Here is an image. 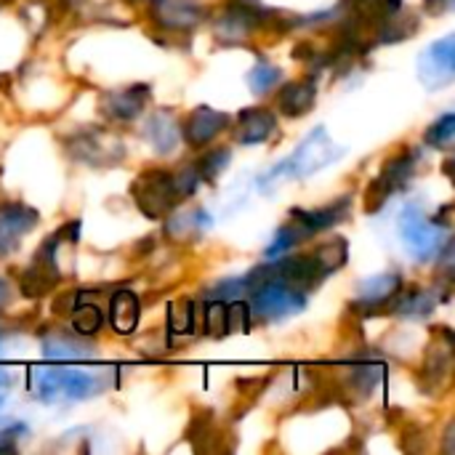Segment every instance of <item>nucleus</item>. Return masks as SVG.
<instances>
[{
    "mask_svg": "<svg viewBox=\"0 0 455 455\" xmlns=\"http://www.w3.org/2000/svg\"><path fill=\"white\" fill-rule=\"evenodd\" d=\"M341 155V149L333 144V139L328 136L325 128H315L293 152L288 160H283L280 165H275L267 176H261V189L272 192V187L277 181H291V179H307L312 173H317L320 168H325L328 163H333Z\"/></svg>",
    "mask_w": 455,
    "mask_h": 455,
    "instance_id": "nucleus-1",
    "label": "nucleus"
},
{
    "mask_svg": "<svg viewBox=\"0 0 455 455\" xmlns=\"http://www.w3.org/2000/svg\"><path fill=\"white\" fill-rule=\"evenodd\" d=\"M445 229L448 227L429 221L419 205L405 208L400 216V235L405 240V248L419 261H432L440 256V251L445 245Z\"/></svg>",
    "mask_w": 455,
    "mask_h": 455,
    "instance_id": "nucleus-2",
    "label": "nucleus"
},
{
    "mask_svg": "<svg viewBox=\"0 0 455 455\" xmlns=\"http://www.w3.org/2000/svg\"><path fill=\"white\" fill-rule=\"evenodd\" d=\"M104 381L91 373L80 371H43L37 376V397L43 403H56L59 397L67 400H85L104 392Z\"/></svg>",
    "mask_w": 455,
    "mask_h": 455,
    "instance_id": "nucleus-3",
    "label": "nucleus"
},
{
    "mask_svg": "<svg viewBox=\"0 0 455 455\" xmlns=\"http://www.w3.org/2000/svg\"><path fill=\"white\" fill-rule=\"evenodd\" d=\"M131 192H133V200H136L139 211L144 216H149V219H163L179 203L173 176L165 173V171H144L133 181Z\"/></svg>",
    "mask_w": 455,
    "mask_h": 455,
    "instance_id": "nucleus-4",
    "label": "nucleus"
},
{
    "mask_svg": "<svg viewBox=\"0 0 455 455\" xmlns=\"http://www.w3.org/2000/svg\"><path fill=\"white\" fill-rule=\"evenodd\" d=\"M419 163H421V155H419L416 149H408V152L392 157V160L384 165V171L379 173V179L368 187V192H365V197H368L365 208H368L371 213H376L397 189H403V187L413 179Z\"/></svg>",
    "mask_w": 455,
    "mask_h": 455,
    "instance_id": "nucleus-5",
    "label": "nucleus"
},
{
    "mask_svg": "<svg viewBox=\"0 0 455 455\" xmlns=\"http://www.w3.org/2000/svg\"><path fill=\"white\" fill-rule=\"evenodd\" d=\"M251 307L261 320H283L307 309V293L288 288L283 283H264L253 288Z\"/></svg>",
    "mask_w": 455,
    "mask_h": 455,
    "instance_id": "nucleus-6",
    "label": "nucleus"
},
{
    "mask_svg": "<svg viewBox=\"0 0 455 455\" xmlns=\"http://www.w3.org/2000/svg\"><path fill=\"white\" fill-rule=\"evenodd\" d=\"M61 243V232H56L53 237H48L40 251L35 253L32 264L27 267V272L21 275V293L29 299H40L45 296L53 283L59 280V267H56V248Z\"/></svg>",
    "mask_w": 455,
    "mask_h": 455,
    "instance_id": "nucleus-7",
    "label": "nucleus"
},
{
    "mask_svg": "<svg viewBox=\"0 0 455 455\" xmlns=\"http://www.w3.org/2000/svg\"><path fill=\"white\" fill-rule=\"evenodd\" d=\"M419 77L427 88H443L455 77V37L448 35L429 45L419 59Z\"/></svg>",
    "mask_w": 455,
    "mask_h": 455,
    "instance_id": "nucleus-8",
    "label": "nucleus"
},
{
    "mask_svg": "<svg viewBox=\"0 0 455 455\" xmlns=\"http://www.w3.org/2000/svg\"><path fill=\"white\" fill-rule=\"evenodd\" d=\"M37 211L24 203H0V259L11 256L21 237L37 227Z\"/></svg>",
    "mask_w": 455,
    "mask_h": 455,
    "instance_id": "nucleus-9",
    "label": "nucleus"
},
{
    "mask_svg": "<svg viewBox=\"0 0 455 455\" xmlns=\"http://www.w3.org/2000/svg\"><path fill=\"white\" fill-rule=\"evenodd\" d=\"M149 101V85H131V88H120V91H109L101 96L99 109L104 117L109 120H133L144 112Z\"/></svg>",
    "mask_w": 455,
    "mask_h": 455,
    "instance_id": "nucleus-10",
    "label": "nucleus"
},
{
    "mask_svg": "<svg viewBox=\"0 0 455 455\" xmlns=\"http://www.w3.org/2000/svg\"><path fill=\"white\" fill-rule=\"evenodd\" d=\"M152 19L168 32H189L203 21V8L192 0H155Z\"/></svg>",
    "mask_w": 455,
    "mask_h": 455,
    "instance_id": "nucleus-11",
    "label": "nucleus"
},
{
    "mask_svg": "<svg viewBox=\"0 0 455 455\" xmlns=\"http://www.w3.org/2000/svg\"><path fill=\"white\" fill-rule=\"evenodd\" d=\"M229 125V115L224 112H216L211 107H197L187 123H184V139L192 144V147H205L211 144L224 128Z\"/></svg>",
    "mask_w": 455,
    "mask_h": 455,
    "instance_id": "nucleus-12",
    "label": "nucleus"
},
{
    "mask_svg": "<svg viewBox=\"0 0 455 455\" xmlns=\"http://www.w3.org/2000/svg\"><path fill=\"white\" fill-rule=\"evenodd\" d=\"M349 213H352V200H349V197H339L336 203L323 205V208H317V211H299V208H296V211H291V219L299 221V224L307 229V235L312 237V235H317V232H323V229H331V227H336V224L347 221Z\"/></svg>",
    "mask_w": 455,
    "mask_h": 455,
    "instance_id": "nucleus-13",
    "label": "nucleus"
},
{
    "mask_svg": "<svg viewBox=\"0 0 455 455\" xmlns=\"http://www.w3.org/2000/svg\"><path fill=\"white\" fill-rule=\"evenodd\" d=\"M275 131H277V120H275V115H272L269 109H264V107L243 109L240 117H237V141L245 144V147L264 144Z\"/></svg>",
    "mask_w": 455,
    "mask_h": 455,
    "instance_id": "nucleus-14",
    "label": "nucleus"
},
{
    "mask_svg": "<svg viewBox=\"0 0 455 455\" xmlns=\"http://www.w3.org/2000/svg\"><path fill=\"white\" fill-rule=\"evenodd\" d=\"M315 99H317V88H315V77H309V80H293V83H288L280 91L277 104H280L283 115L301 117L304 112H309L315 107Z\"/></svg>",
    "mask_w": 455,
    "mask_h": 455,
    "instance_id": "nucleus-15",
    "label": "nucleus"
},
{
    "mask_svg": "<svg viewBox=\"0 0 455 455\" xmlns=\"http://www.w3.org/2000/svg\"><path fill=\"white\" fill-rule=\"evenodd\" d=\"M437 304V296L432 291H421V288H413V291H397L387 307L389 312L400 315V317H427Z\"/></svg>",
    "mask_w": 455,
    "mask_h": 455,
    "instance_id": "nucleus-16",
    "label": "nucleus"
},
{
    "mask_svg": "<svg viewBox=\"0 0 455 455\" xmlns=\"http://www.w3.org/2000/svg\"><path fill=\"white\" fill-rule=\"evenodd\" d=\"M400 291L397 275H379L360 285V301L355 307H368V315H376V307H387V301Z\"/></svg>",
    "mask_w": 455,
    "mask_h": 455,
    "instance_id": "nucleus-17",
    "label": "nucleus"
},
{
    "mask_svg": "<svg viewBox=\"0 0 455 455\" xmlns=\"http://www.w3.org/2000/svg\"><path fill=\"white\" fill-rule=\"evenodd\" d=\"M144 133H147V139L152 141V147H155L160 155H171V152L176 149L179 139H181L179 125H176V120H173L168 112H157V115H152V117L147 120Z\"/></svg>",
    "mask_w": 455,
    "mask_h": 455,
    "instance_id": "nucleus-18",
    "label": "nucleus"
},
{
    "mask_svg": "<svg viewBox=\"0 0 455 455\" xmlns=\"http://www.w3.org/2000/svg\"><path fill=\"white\" fill-rule=\"evenodd\" d=\"M139 299L131 293V291H117L109 301V320H112V328L117 333H131L136 325H139Z\"/></svg>",
    "mask_w": 455,
    "mask_h": 455,
    "instance_id": "nucleus-19",
    "label": "nucleus"
},
{
    "mask_svg": "<svg viewBox=\"0 0 455 455\" xmlns=\"http://www.w3.org/2000/svg\"><path fill=\"white\" fill-rule=\"evenodd\" d=\"M43 352L48 360L56 363H67V360H88L93 357V349L80 341V339H69V336H45L43 339Z\"/></svg>",
    "mask_w": 455,
    "mask_h": 455,
    "instance_id": "nucleus-20",
    "label": "nucleus"
},
{
    "mask_svg": "<svg viewBox=\"0 0 455 455\" xmlns=\"http://www.w3.org/2000/svg\"><path fill=\"white\" fill-rule=\"evenodd\" d=\"M72 155H75L77 160H88V163H96V165L104 163L101 157H109V163H112V160H120V157L115 155L112 139H107V133H88V136H80V139L75 141Z\"/></svg>",
    "mask_w": 455,
    "mask_h": 455,
    "instance_id": "nucleus-21",
    "label": "nucleus"
},
{
    "mask_svg": "<svg viewBox=\"0 0 455 455\" xmlns=\"http://www.w3.org/2000/svg\"><path fill=\"white\" fill-rule=\"evenodd\" d=\"M312 256H315V261H317L320 272L328 277V275H333L336 269H341V267L347 264L349 245H347V240L336 237V240H331V243H323Z\"/></svg>",
    "mask_w": 455,
    "mask_h": 455,
    "instance_id": "nucleus-22",
    "label": "nucleus"
},
{
    "mask_svg": "<svg viewBox=\"0 0 455 455\" xmlns=\"http://www.w3.org/2000/svg\"><path fill=\"white\" fill-rule=\"evenodd\" d=\"M208 224H211L208 213L197 208V211H189V213H181L179 219H173V221L165 227V232H168L173 240H184L187 235H197V232H203Z\"/></svg>",
    "mask_w": 455,
    "mask_h": 455,
    "instance_id": "nucleus-23",
    "label": "nucleus"
},
{
    "mask_svg": "<svg viewBox=\"0 0 455 455\" xmlns=\"http://www.w3.org/2000/svg\"><path fill=\"white\" fill-rule=\"evenodd\" d=\"M280 80H283V72H280L275 64H269V61H259V64L248 72V85H251V91H253L256 96L269 93Z\"/></svg>",
    "mask_w": 455,
    "mask_h": 455,
    "instance_id": "nucleus-24",
    "label": "nucleus"
},
{
    "mask_svg": "<svg viewBox=\"0 0 455 455\" xmlns=\"http://www.w3.org/2000/svg\"><path fill=\"white\" fill-rule=\"evenodd\" d=\"M101 325H104V317H101V312H99L96 304H80V307H75V312H72V331L77 336H93V333L101 331Z\"/></svg>",
    "mask_w": 455,
    "mask_h": 455,
    "instance_id": "nucleus-25",
    "label": "nucleus"
},
{
    "mask_svg": "<svg viewBox=\"0 0 455 455\" xmlns=\"http://www.w3.org/2000/svg\"><path fill=\"white\" fill-rule=\"evenodd\" d=\"M427 144L435 149H451L455 144V115L445 112L440 120H435L427 131Z\"/></svg>",
    "mask_w": 455,
    "mask_h": 455,
    "instance_id": "nucleus-26",
    "label": "nucleus"
},
{
    "mask_svg": "<svg viewBox=\"0 0 455 455\" xmlns=\"http://www.w3.org/2000/svg\"><path fill=\"white\" fill-rule=\"evenodd\" d=\"M195 165H197L200 181H208V184H211V181H216V176L229 165V149H227V147H219V149L203 155Z\"/></svg>",
    "mask_w": 455,
    "mask_h": 455,
    "instance_id": "nucleus-27",
    "label": "nucleus"
},
{
    "mask_svg": "<svg viewBox=\"0 0 455 455\" xmlns=\"http://www.w3.org/2000/svg\"><path fill=\"white\" fill-rule=\"evenodd\" d=\"M192 320H195V307L189 301H173L168 309V325L173 333H189L192 331Z\"/></svg>",
    "mask_w": 455,
    "mask_h": 455,
    "instance_id": "nucleus-28",
    "label": "nucleus"
},
{
    "mask_svg": "<svg viewBox=\"0 0 455 455\" xmlns=\"http://www.w3.org/2000/svg\"><path fill=\"white\" fill-rule=\"evenodd\" d=\"M205 328L213 339L227 336V304L224 301H211L205 307Z\"/></svg>",
    "mask_w": 455,
    "mask_h": 455,
    "instance_id": "nucleus-29",
    "label": "nucleus"
},
{
    "mask_svg": "<svg viewBox=\"0 0 455 455\" xmlns=\"http://www.w3.org/2000/svg\"><path fill=\"white\" fill-rule=\"evenodd\" d=\"M173 187H176V195H179V200L181 197H189V195H195V189L200 187V173H197V165L192 163V165H184L176 176H173Z\"/></svg>",
    "mask_w": 455,
    "mask_h": 455,
    "instance_id": "nucleus-30",
    "label": "nucleus"
},
{
    "mask_svg": "<svg viewBox=\"0 0 455 455\" xmlns=\"http://www.w3.org/2000/svg\"><path fill=\"white\" fill-rule=\"evenodd\" d=\"M248 320H251V307L243 301H232L227 307V333H245L248 331Z\"/></svg>",
    "mask_w": 455,
    "mask_h": 455,
    "instance_id": "nucleus-31",
    "label": "nucleus"
},
{
    "mask_svg": "<svg viewBox=\"0 0 455 455\" xmlns=\"http://www.w3.org/2000/svg\"><path fill=\"white\" fill-rule=\"evenodd\" d=\"M240 291H245V283H243V280H224V283H216V288L205 291V299L224 301V299H232V296H237Z\"/></svg>",
    "mask_w": 455,
    "mask_h": 455,
    "instance_id": "nucleus-32",
    "label": "nucleus"
},
{
    "mask_svg": "<svg viewBox=\"0 0 455 455\" xmlns=\"http://www.w3.org/2000/svg\"><path fill=\"white\" fill-rule=\"evenodd\" d=\"M455 0H427V11L432 13H448L453 8Z\"/></svg>",
    "mask_w": 455,
    "mask_h": 455,
    "instance_id": "nucleus-33",
    "label": "nucleus"
},
{
    "mask_svg": "<svg viewBox=\"0 0 455 455\" xmlns=\"http://www.w3.org/2000/svg\"><path fill=\"white\" fill-rule=\"evenodd\" d=\"M11 301V288H8V280L0 277V309Z\"/></svg>",
    "mask_w": 455,
    "mask_h": 455,
    "instance_id": "nucleus-34",
    "label": "nucleus"
}]
</instances>
